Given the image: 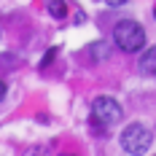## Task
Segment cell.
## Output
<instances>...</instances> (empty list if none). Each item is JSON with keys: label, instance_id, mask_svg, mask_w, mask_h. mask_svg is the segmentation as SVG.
Returning a JSON list of instances; mask_svg holds the SVG:
<instances>
[{"label": "cell", "instance_id": "cell-6", "mask_svg": "<svg viewBox=\"0 0 156 156\" xmlns=\"http://www.w3.org/2000/svg\"><path fill=\"white\" fill-rule=\"evenodd\" d=\"M108 54H110L108 43H92V57L94 59H108Z\"/></svg>", "mask_w": 156, "mask_h": 156}, {"label": "cell", "instance_id": "cell-8", "mask_svg": "<svg viewBox=\"0 0 156 156\" xmlns=\"http://www.w3.org/2000/svg\"><path fill=\"white\" fill-rule=\"evenodd\" d=\"M105 3H108V5H113V8H116V5H124L126 0H105Z\"/></svg>", "mask_w": 156, "mask_h": 156}, {"label": "cell", "instance_id": "cell-9", "mask_svg": "<svg viewBox=\"0 0 156 156\" xmlns=\"http://www.w3.org/2000/svg\"><path fill=\"white\" fill-rule=\"evenodd\" d=\"M3 97H5V83L0 81V100H3Z\"/></svg>", "mask_w": 156, "mask_h": 156}, {"label": "cell", "instance_id": "cell-7", "mask_svg": "<svg viewBox=\"0 0 156 156\" xmlns=\"http://www.w3.org/2000/svg\"><path fill=\"white\" fill-rule=\"evenodd\" d=\"M54 57H57V48H51V51H48L46 57H43V59H41V67H46V65L51 62V59H54Z\"/></svg>", "mask_w": 156, "mask_h": 156}, {"label": "cell", "instance_id": "cell-2", "mask_svg": "<svg viewBox=\"0 0 156 156\" xmlns=\"http://www.w3.org/2000/svg\"><path fill=\"white\" fill-rule=\"evenodd\" d=\"M154 143V132L143 124H129L121 132V148L126 154H145Z\"/></svg>", "mask_w": 156, "mask_h": 156}, {"label": "cell", "instance_id": "cell-4", "mask_svg": "<svg viewBox=\"0 0 156 156\" xmlns=\"http://www.w3.org/2000/svg\"><path fill=\"white\" fill-rule=\"evenodd\" d=\"M137 67H140V73H145V76H156V46H151V48L143 51Z\"/></svg>", "mask_w": 156, "mask_h": 156}, {"label": "cell", "instance_id": "cell-1", "mask_svg": "<svg viewBox=\"0 0 156 156\" xmlns=\"http://www.w3.org/2000/svg\"><path fill=\"white\" fill-rule=\"evenodd\" d=\"M113 41H116V46L121 48V51L135 54V51H140L145 46V30L137 22H132V19H121L113 27Z\"/></svg>", "mask_w": 156, "mask_h": 156}, {"label": "cell", "instance_id": "cell-3", "mask_svg": "<svg viewBox=\"0 0 156 156\" xmlns=\"http://www.w3.org/2000/svg\"><path fill=\"white\" fill-rule=\"evenodd\" d=\"M92 119H94V124H100V126H113L124 119V110L113 97L102 94V97H97L92 102Z\"/></svg>", "mask_w": 156, "mask_h": 156}, {"label": "cell", "instance_id": "cell-5", "mask_svg": "<svg viewBox=\"0 0 156 156\" xmlns=\"http://www.w3.org/2000/svg\"><path fill=\"white\" fill-rule=\"evenodd\" d=\"M46 8L48 14L54 16V19H62L67 14V5H65V0H46Z\"/></svg>", "mask_w": 156, "mask_h": 156}, {"label": "cell", "instance_id": "cell-10", "mask_svg": "<svg viewBox=\"0 0 156 156\" xmlns=\"http://www.w3.org/2000/svg\"><path fill=\"white\" fill-rule=\"evenodd\" d=\"M154 16H156V11H154Z\"/></svg>", "mask_w": 156, "mask_h": 156}]
</instances>
